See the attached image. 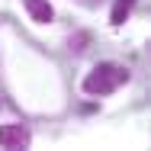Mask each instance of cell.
Returning a JSON list of instances; mask_svg holds the SVG:
<instances>
[{"label":"cell","instance_id":"cell-3","mask_svg":"<svg viewBox=\"0 0 151 151\" xmlns=\"http://www.w3.org/2000/svg\"><path fill=\"white\" fill-rule=\"evenodd\" d=\"M26 3V10H29V16L35 23H52V16H55V10L45 3V0H23Z\"/></svg>","mask_w":151,"mask_h":151},{"label":"cell","instance_id":"cell-1","mask_svg":"<svg viewBox=\"0 0 151 151\" xmlns=\"http://www.w3.org/2000/svg\"><path fill=\"white\" fill-rule=\"evenodd\" d=\"M129 81V71L125 68H116V64H96L90 74L84 77V90L90 96H103V93H113L119 84Z\"/></svg>","mask_w":151,"mask_h":151},{"label":"cell","instance_id":"cell-2","mask_svg":"<svg viewBox=\"0 0 151 151\" xmlns=\"http://www.w3.org/2000/svg\"><path fill=\"white\" fill-rule=\"evenodd\" d=\"M0 148H29L26 125H0Z\"/></svg>","mask_w":151,"mask_h":151},{"label":"cell","instance_id":"cell-4","mask_svg":"<svg viewBox=\"0 0 151 151\" xmlns=\"http://www.w3.org/2000/svg\"><path fill=\"white\" fill-rule=\"evenodd\" d=\"M132 3H135V0H116V3H113V13H109V23H113V26H122V23H125Z\"/></svg>","mask_w":151,"mask_h":151}]
</instances>
